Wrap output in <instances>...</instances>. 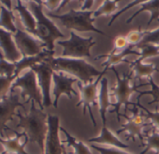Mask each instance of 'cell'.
I'll return each instance as SVG.
<instances>
[{
    "instance_id": "cell-4",
    "label": "cell",
    "mask_w": 159,
    "mask_h": 154,
    "mask_svg": "<svg viewBox=\"0 0 159 154\" xmlns=\"http://www.w3.org/2000/svg\"><path fill=\"white\" fill-rule=\"evenodd\" d=\"M95 11H75L71 9L68 12L64 14H54L52 12L48 13L51 18L59 20L66 29L76 30L79 32H95L103 36H108L105 32L97 28L94 26L95 19L93 17Z\"/></svg>"
},
{
    "instance_id": "cell-28",
    "label": "cell",
    "mask_w": 159,
    "mask_h": 154,
    "mask_svg": "<svg viewBox=\"0 0 159 154\" xmlns=\"http://www.w3.org/2000/svg\"><path fill=\"white\" fill-rule=\"evenodd\" d=\"M139 49V59L143 61L144 59L159 56V46L152 45V44H142L137 46Z\"/></svg>"
},
{
    "instance_id": "cell-17",
    "label": "cell",
    "mask_w": 159,
    "mask_h": 154,
    "mask_svg": "<svg viewBox=\"0 0 159 154\" xmlns=\"http://www.w3.org/2000/svg\"><path fill=\"white\" fill-rule=\"evenodd\" d=\"M129 55H137L139 56V51H136L132 49L131 47H128L123 51L117 52L116 50H112L111 53L106 54V55H98L96 57V59H101L104 58V62L102 63V66L104 67V70H108V69H111L112 67H114L117 64L123 63V62H129L126 60V56H128Z\"/></svg>"
},
{
    "instance_id": "cell-32",
    "label": "cell",
    "mask_w": 159,
    "mask_h": 154,
    "mask_svg": "<svg viewBox=\"0 0 159 154\" xmlns=\"http://www.w3.org/2000/svg\"><path fill=\"white\" fill-rule=\"evenodd\" d=\"M18 78V74H15L11 77L0 76V99L6 98V95L10 89H11L12 83L15 79Z\"/></svg>"
},
{
    "instance_id": "cell-25",
    "label": "cell",
    "mask_w": 159,
    "mask_h": 154,
    "mask_svg": "<svg viewBox=\"0 0 159 154\" xmlns=\"http://www.w3.org/2000/svg\"><path fill=\"white\" fill-rule=\"evenodd\" d=\"M60 131L63 132L64 134L66 135V143L67 144V146L71 147L74 149V154H93L90 148L84 142L76 139L74 136L68 133V132L66 131L63 127H60Z\"/></svg>"
},
{
    "instance_id": "cell-16",
    "label": "cell",
    "mask_w": 159,
    "mask_h": 154,
    "mask_svg": "<svg viewBox=\"0 0 159 154\" xmlns=\"http://www.w3.org/2000/svg\"><path fill=\"white\" fill-rule=\"evenodd\" d=\"M11 131L15 133L14 138L4 139L0 137V144L4 147V151L1 154H29L25 150V147L29 142L25 133H20L15 130Z\"/></svg>"
},
{
    "instance_id": "cell-18",
    "label": "cell",
    "mask_w": 159,
    "mask_h": 154,
    "mask_svg": "<svg viewBox=\"0 0 159 154\" xmlns=\"http://www.w3.org/2000/svg\"><path fill=\"white\" fill-rule=\"evenodd\" d=\"M88 142L90 143H96V144H100V145H108L111 146V147H116L120 149L127 148L129 147L128 144H125L122 142L108 127L107 125H102L101 132L98 136L97 137H92L87 139Z\"/></svg>"
},
{
    "instance_id": "cell-13",
    "label": "cell",
    "mask_w": 159,
    "mask_h": 154,
    "mask_svg": "<svg viewBox=\"0 0 159 154\" xmlns=\"http://www.w3.org/2000/svg\"><path fill=\"white\" fill-rule=\"evenodd\" d=\"M52 80L54 84L53 88V107H58V101L62 95H66L69 99H72L73 95H77L76 91H74L73 85L77 84L79 81L73 77H69L68 75L64 74L63 72H53Z\"/></svg>"
},
{
    "instance_id": "cell-23",
    "label": "cell",
    "mask_w": 159,
    "mask_h": 154,
    "mask_svg": "<svg viewBox=\"0 0 159 154\" xmlns=\"http://www.w3.org/2000/svg\"><path fill=\"white\" fill-rule=\"evenodd\" d=\"M15 10L19 12L21 21L25 30L28 33H31L36 37V19L34 15L32 14V12L27 10V8L22 3V1L16 2Z\"/></svg>"
},
{
    "instance_id": "cell-21",
    "label": "cell",
    "mask_w": 159,
    "mask_h": 154,
    "mask_svg": "<svg viewBox=\"0 0 159 154\" xmlns=\"http://www.w3.org/2000/svg\"><path fill=\"white\" fill-rule=\"evenodd\" d=\"M53 55H54V52H51V51L46 49V50H43L40 54H39L37 55L23 57L18 62L15 63V66H16L15 74L19 75V73L24 69H26V68H30L31 69L33 66H35L37 64H39V63H42L47 58H49L51 56H53Z\"/></svg>"
},
{
    "instance_id": "cell-5",
    "label": "cell",
    "mask_w": 159,
    "mask_h": 154,
    "mask_svg": "<svg viewBox=\"0 0 159 154\" xmlns=\"http://www.w3.org/2000/svg\"><path fill=\"white\" fill-rule=\"evenodd\" d=\"M115 76H116V85L114 88H112L114 91V95L116 97V103H112L113 110H111L110 113H115L117 116V120L120 121V109L122 106H125V111L126 112L128 110L129 105H133V103H131L129 100L131 98V95L134 92H139L138 89L143 86H147V84H140V85H131V79H132V73H124L123 75H120V73L117 71V70L112 67L111 69Z\"/></svg>"
},
{
    "instance_id": "cell-34",
    "label": "cell",
    "mask_w": 159,
    "mask_h": 154,
    "mask_svg": "<svg viewBox=\"0 0 159 154\" xmlns=\"http://www.w3.org/2000/svg\"><path fill=\"white\" fill-rule=\"evenodd\" d=\"M142 44H152V45L159 46V27L150 31L147 30L145 36L143 37L141 42L139 45H142Z\"/></svg>"
},
{
    "instance_id": "cell-1",
    "label": "cell",
    "mask_w": 159,
    "mask_h": 154,
    "mask_svg": "<svg viewBox=\"0 0 159 154\" xmlns=\"http://www.w3.org/2000/svg\"><path fill=\"white\" fill-rule=\"evenodd\" d=\"M35 103H36L34 101H31L30 112L26 116H24L21 113L15 115L20 119L17 124V128H23L29 142L38 144L41 154H44L45 143L49 130L48 116L43 112V110L37 108Z\"/></svg>"
},
{
    "instance_id": "cell-20",
    "label": "cell",
    "mask_w": 159,
    "mask_h": 154,
    "mask_svg": "<svg viewBox=\"0 0 159 154\" xmlns=\"http://www.w3.org/2000/svg\"><path fill=\"white\" fill-rule=\"evenodd\" d=\"M111 105H112V103H111V99H110L109 81L107 77L104 76L100 81V89L98 93V106H99V113L102 120V125H106L107 122L106 114Z\"/></svg>"
},
{
    "instance_id": "cell-8",
    "label": "cell",
    "mask_w": 159,
    "mask_h": 154,
    "mask_svg": "<svg viewBox=\"0 0 159 154\" xmlns=\"http://www.w3.org/2000/svg\"><path fill=\"white\" fill-rule=\"evenodd\" d=\"M15 88H21L22 89V94L21 97L23 99L28 98L27 102L34 101L40 107L41 110L44 109L43 106V98L41 94V90L39 88V83L37 79L36 73L30 69L28 71H26L23 76L18 77V78L13 82L11 86V90Z\"/></svg>"
},
{
    "instance_id": "cell-10",
    "label": "cell",
    "mask_w": 159,
    "mask_h": 154,
    "mask_svg": "<svg viewBox=\"0 0 159 154\" xmlns=\"http://www.w3.org/2000/svg\"><path fill=\"white\" fill-rule=\"evenodd\" d=\"M52 57V56H51ZM51 57L47 58L42 63L37 64L31 68V70L36 73L39 86L41 90L43 98V106L50 107L53 104L51 99V84L52 80V75L54 70L51 63Z\"/></svg>"
},
{
    "instance_id": "cell-41",
    "label": "cell",
    "mask_w": 159,
    "mask_h": 154,
    "mask_svg": "<svg viewBox=\"0 0 159 154\" xmlns=\"http://www.w3.org/2000/svg\"><path fill=\"white\" fill-rule=\"evenodd\" d=\"M63 154H68V152H67V150H66L65 145H64V147H63Z\"/></svg>"
},
{
    "instance_id": "cell-26",
    "label": "cell",
    "mask_w": 159,
    "mask_h": 154,
    "mask_svg": "<svg viewBox=\"0 0 159 154\" xmlns=\"http://www.w3.org/2000/svg\"><path fill=\"white\" fill-rule=\"evenodd\" d=\"M119 1H111V0H107L104 1L99 8L95 11L94 12V19L96 20L98 17H100L102 15H114L115 12L117 11V6H118Z\"/></svg>"
},
{
    "instance_id": "cell-36",
    "label": "cell",
    "mask_w": 159,
    "mask_h": 154,
    "mask_svg": "<svg viewBox=\"0 0 159 154\" xmlns=\"http://www.w3.org/2000/svg\"><path fill=\"white\" fill-rule=\"evenodd\" d=\"M143 2H144V1H141V0H138V1H132V2L128 3V5L125 6L121 11H119L118 12H116L114 15L111 16V21H110V23H109V26H111L113 24V22H114L121 14H123L124 12H125L127 10H129V9H131V8H133V7H136V6H138V5H141Z\"/></svg>"
},
{
    "instance_id": "cell-19",
    "label": "cell",
    "mask_w": 159,
    "mask_h": 154,
    "mask_svg": "<svg viewBox=\"0 0 159 154\" xmlns=\"http://www.w3.org/2000/svg\"><path fill=\"white\" fill-rule=\"evenodd\" d=\"M130 66V72L132 73V78L141 80L143 78L150 79L154 72H159L158 68L152 63H143L139 58L134 61L128 62Z\"/></svg>"
},
{
    "instance_id": "cell-9",
    "label": "cell",
    "mask_w": 159,
    "mask_h": 154,
    "mask_svg": "<svg viewBox=\"0 0 159 154\" xmlns=\"http://www.w3.org/2000/svg\"><path fill=\"white\" fill-rule=\"evenodd\" d=\"M133 109H128L132 112L131 117H127L126 115L121 114L122 117L126 118V122L122 124L121 128L116 131V134H121L123 132H126V139L127 140H133L135 141L138 137L140 140V143L143 145V141L146 138V135L143 133V130L145 127L149 125L148 122H146L143 114L139 113L138 111V107L135 103H133Z\"/></svg>"
},
{
    "instance_id": "cell-7",
    "label": "cell",
    "mask_w": 159,
    "mask_h": 154,
    "mask_svg": "<svg viewBox=\"0 0 159 154\" xmlns=\"http://www.w3.org/2000/svg\"><path fill=\"white\" fill-rule=\"evenodd\" d=\"M106 70H103L102 73L98 77V78L91 84L88 85H84L82 82H78L76 85L78 86L79 89H80V93H81V99H80L79 103L76 104V107H79L83 105V114L84 116L86 114L87 110L89 111V115H90V118L93 122V125L96 127L97 126V122L93 114V110H92V106H98V84H100L101 79L104 77L105 73H106Z\"/></svg>"
},
{
    "instance_id": "cell-33",
    "label": "cell",
    "mask_w": 159,
    "mask_h": 154,
    "mask_svg": "<svg viewBox=\"0 0 159 154\" xmlns=\"http://www.w3.org/2000/svg\"><path fill=\"white\" fill-rule=\"evenodd\" d=\"M146 32H147V30H141L140 26L137 30H132L131 32H129L127 34V36H126L128 44H130L132 46H134V45L138 46L141 42V41L143 39V37L145 36Z\"/></svg>"
},
{
    "instance_id": "cell-6",
    "label": "cell",
    "mask_w": 159,
    "mask_h": 154,
    "mask_svg": "<svg viewBox=\"0 0 159 154\" xmlns=\"http://www.w3.org/2000/svg\"><path fill=\"white\" fill-rule=\"evenodd\" d=\"M57 43L63 47L62 57L84 59V57L92 58L91 48L97 42L93 37L83 38L71 31L68 40L59 41Z\"/></svg>"
},
{
    "instance_id": "cell-38",
    "label": "cell",
    "mask_w": 159,
    "mask_h": 154,
    "mask_svg": "<svg viewBox=\"0 0 159 154\" xmlns=\"http://www.w3.org/2000/svg\"><path fill=\"white\" fill-rule=\"evenodd\" d=\"M61 4H62V2H60V1H49V2H43V5L47 6V7H48L49 9H51V10H53V9L57 8L58 6H60V7H61Z\"/></svg>"
},
{
    "instance_id": "cell-3",
    "label": "cell",
    "mask_w": 159,
    "mask_h": 154,
    "mask_svg": "<svg viewBox=\"0 0 159 154\" xmlns=\"http://www.w3.org/2000/svg\"><path fill=\"white\" fill-rule=\"evenodd\" d=\"M28 5L36 19V37L45 44L47 50L54 52L55 41L64 39L65 35L55 24L45 15L42 1H29Z\"/></svg>"
},
{
    "instance_id": "cell-30",
    "label": "cell",
    "mask_w": 159,
    "mask_h": 154,
    "mask_svg": "<svg viewBox=\"0 0 159 154\" xmlns=\"http://www.w3.org/2000/svg\"><path fill=\"white\" fill-rule=\"evenodd\" d=\"M149 86H151V90H145V91H139V95L138 96V99H140L143 95H151L152 97V101L149 102L148 104H153V103H159V87L155 84V82L153 81L152 77L149 79V83L147 84Z\"/></svg>"
},
{
    "instance_id": "cell-29",
    "label": "cell",
    "mask_w": 159,
    "mask_h": 154,
    "mask_svg": "<svg viewBox=\"0 0 159 154\" xmlns=\"http://www.w3.org/2000/svg\"><path fill=\"white\" fill-rule=\"evenodd\" d=\"M16 66L15 63L9 62L0 52V76L11 77L15 75Z\"/></svg>"
},
{
    "instance_id": "cell-40",
    "label": "cell",
    "mask_w": 159,
    "mask_h": 154,
    "mask_svg": "<svg viewBox=\"0 0 159 154\" xmlns=\"http://www.w3.org/2000/svg\"><path fill=\"white\" fill-rule=\"evenodd\" d=\"M0 4H3L5 8H7L8 10L11 11L12 9V2L11 1H1L0 2Z\"/></svg>"
},
{
    "instance_id": "cell-11",
    "label": "cell",
    "mask_w": 159,
    "mask_h": 154,
    "mask_svg": "<svg viewBox=\"0 0 159 154\" xmlns=\"http://www.w3.org/2000/svg\"><path fill=\"white\" fill-rule=\"evenodd\" d=\"M13 40L23 57L37 55L43 51V47H46L39 39H35L22 29H17V32L13 34Z\"/></svg>"
},
{
    "instance_id": "cell-39",
    "label": "cell",
    "mask_w": 159,
    "mask_h": 154,
    "mask_svg": "<svg viewBox=\"0 0 159 154\" xmlns=\"http://www.w3.org/2000/svg\"><path fill=\"white\" fill-rule=\"evenodd\" d=\"M94 5V1H84L83 6L81 7V11H91L90 9Z\"/></svg>"
},
{
    "instance_id": "cell-14",
    "label": "cell",
    "mask_w": 159,
    "mask_h": 154,
    "mask_svg": "<svg viewBox=\"0 0 159 154\" xmlns=\"http://www.w3.org/2000/svg\"><path fill=\"white\" fill-rule=\"evenodd\" d=\"M25 104L20 102V96L14 94H11L0 101V135L4 136L3 131L11 129L7 126V122L11 120L12 117L16 115L15 111L18 107L25 109Z\"/></svg>"
},
{
    "instance_id": "cell-2",
    "label": "cell",
    "mask_w": 159,
    "mask_h": 154,
    "mask_svg": "<svg viewBox=\"0 0 159 154\" xmlns=\"http://www.w3.org/2000/svg\"><path fill=\"white\" fill-rule=\"evenodd\" d=\"M51 63L54 70L59 72H66L84 85H88L94 82L96 77L99 76L102 71H99L95 66L84 59L67 58V57H51Z\"/></svg>"
},
{
    "instance_id": "cell-12",
    "label": "cell",
    "mask_w": 159,
    "mask_h": 154,
    "mask_svg": "<svg viewBox=\"0 0 159 154\" xmlns=\"http://www.w3.org/2000/svg\"><path fill=\"white\" fill-rule=\"evenodd\" d=\"M48 134L45 143L44 154H63V147L65 142L60 140V120L55 115L48 116Z\"/></svg>"
},
{
    "instance_id": "cell-27",
    "label": "cell",
    "mask_w": 159,
    "mask_h": 154,
    "mask_svg": "<svg viewBox=\"0 0 159 154\" xmlns=\"http://www.w3.org/2000/svg\"><path fill=\"white\" fill-rule=\"evenodd\" d=\"M145 139V147L140 152V154H146L151 150H154L156 154H159V132L153 130L150 134L146 135Z\"/></svg>"
},
{
    "instance_id": "cell-37",
    "label": "cell",
    "mask_w": 159,
    "mask_h": 154,
    "mask_svg": "<svg viewBox=\"0 0 159 154\" xmlns=\"http://www.w3.org/2000/svg\"><path fill=\"white\" fill-rule=\"evenodd\" d=\"M128 45V41H127V39H126V36H123V35H119L115 38L114 40V50L116 51H123L127 47Z\"/></svg>"
},
{
    "instance_id": "cell-31",
    "label": "cell",
    "mask_w": 159,
    "mask_h": 154,
    "mask_svg": "<svg viewBox=\"0 0 159 154\" xmlns=\"http://www.w3.org/2000/svg\"><path fill=\"white\" fill-rule=\"evenodd\" d=\"M136 105H137L138 108H140L142 111H144L143 116H144L145 118H147L149 120H151L152 124L156 129H159V111H158V110H156V111H154V112L150 111L148 108H146L145 106H143V105L140 103V99H138V98H137Z\"/></svg>"
},
{
    "instance_id": "cell-22",
    "label": "cell",
    "mask_w": 159,
    "mask_h": 154,
    "mask_svg": "<svg viewBox=\"0 0 159 154\" xmlns=\"http://www.w3.org/2000/svg\"><path fill=\"white\" fill-rule=\"evenodd\" d=\"M143 12H147L150 13V19L147 22V27L150 26V24L154 21L157 20L159 21V1L158 0H153V1H144L141 5L140 8L135 12L132 16H130L127 20H126V24H130L139 14H140Z\"/></svg>"
},
{
    "instance_id": "cell-24",
    "label": "cell",
    "mask_w": 159,
    "mask_h": 154,
    "mask_svg": "<svg viewBox=\"0 0 159 154\" xmlns=\"http://www.w3.org/2000/svg\"><path fill=\"white\" fill-rule=\"evenodd\" d=\"M14 21L15 17L13 16L12 11H10L4 6H1L0 8V27L12 34H15L18 28H16Z\"/></svg>"
},
{
    "instance_id": "cell-15",
    "label": "cell",
    "mask_w": 159,
    "mask_h": 154,
    "mask_svg": "<svg viewBox=\"0 0 159 154\" xmlns=\"http://www.w3.org/2000/svg\"><path fill=\"white\" fill-rule=\"evenodd\" d=\"M12 37V33L0 27V47L4 52V56L9 62L16 63L20 60L22 54L18 50Z\"/></svg>"
},
{
    "instance_id": "cell-42",
    "label": "cell",
    "mask_w": 159,
    "mask_h": 154,
    "mask_svg": "<svg viewBox=\"0 0 159 154\" xmlns=\"http://www.w3.org/2000/svg\"><path fill=\"white\" fill-rule=\"evenodd\" d=\"M0 8H1V5H0Z\"/></svg>"
},
{
    "instance_id": "cell-35",
    "label": "cell",
    "mask_w": 159,
    "mask_h": 154,
    "mask_svg": "<svg viewBox=\"0 0 159 154\" xmlns=\"http://www.w3.org/2000/svg\"><path fill=\"white\" fill-rule=\"evenodd\" d=\"M91 147L96 149L99 154H130L126 151H124L120 148H116V147H98L95 144L91 145Z\"/></svg>"
}]
</instances>
